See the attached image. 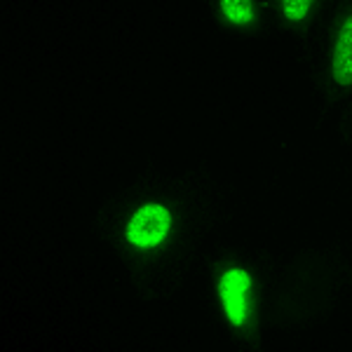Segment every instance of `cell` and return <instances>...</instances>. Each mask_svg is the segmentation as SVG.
Listing matches in <instances>:
<instances>
[{"instance_id": "6da1fadb", "label": "cell", "mask_w": 352, "mask_h": 352, "mask_svg": "<svg viewBox=\"0 0 352 352\" xmlns=\"http://www.w3.org/2000/svg\"><path fill=\"white\" fill-rule=\"evenodd\" d=\"M169 223H172V217L167 209L160 204H148V207L139 209L129 221L127 237L136 247H155L169 232Z\"/></svg>"}, {"instance_id": "7a4b0ae2", "label": "cell", "mask_w": 352, "mask_h": 352, "mask_svg": "<svg viewBox=\"0 0 352 352\" xmlns=\"http://www.w3.org/2000/svg\"><path fill=\"white\" fill-rule=\"evenodd\" d=\"M249 285V275L244 270H228L223 277H221V298H223V308L226 315L232 324L240 327L244 322V315H247V300H244V294H247Z\"/></svg>"}, {"instance_id": "3957f363", "label": "cell", "mask_w": 352, "mask_h": 352, "mask_svg": "<svg viewBox=\"0 0 352 352\" xmlns=\"http://www.w3.org/2000/svg\"><path fill=\"white\" fill-rule=\"evenodd\" d=\"M331 73L338 85H352V14L345 19V24L338 33Z\"/></svg>"}, {"instance_id": "277c9868", "label": "cell", "mask_w": 352, "mask_h": 352, "mask_svg": "<svg viewBox=\"0 0 352 352\" xmlns=\"http://www.w3.org/2000/svg\"><path fill=\"white\" fill-rule=\"evenodd\" d=\"M223 14L235 24H249L254 19L252 0H221Z\"/></svg>"}, {"instance_id": "5b68a950", "label": "cell", "mask_w": 352, "mask_h": 352, "mask_svg": "<svg viewBox=\"0 0 352 352\" xmlns=\"http://www.w3.org/2000/svg\"><path fill=\"white\" fill-rule=\"evenodd\" d=\"M310 3L312 0H282V5H285V14L294 21L303 19V16L308 14Z\"/></svg>"}]
</instances>
